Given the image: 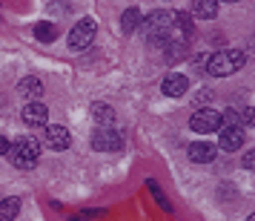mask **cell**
<instances>
[{"label":"cell","mask_w":255,"mask_h":221,"mask_svg":"<svg viewBox=\"0 0 255 221\" xmlns=\"http://www.w3.org/2000/svg\"><path fill=\"white\" fill-rule=\"evenodd\" d=\"M9 161L17 167V170H32L37 164V158H40V144H37L35 138H17L9 147Z\"/></svg>","instance_id":"obj_1"},{"label":"cell","mask_w":255,"mask_h":221,"mask_svg":"<svg viewBox=\"0 0 255 221\" xmlns=\"http://www.w3.org/2000/svg\"><path fill=\"white\" fill-rule=\"evenodd\" d=\"M244 66V52H235V49H224V52H215L212 58H207V72L215 75V78H227L232 72H238Z\"/></svg>","instance_id":"obj_2"},{"label":"cell","mask_w":255,"mask_h":221,"mask_svg":"<svg viewBox=\"0 0 255 221\" xmlns=\"http://www.w3.org/2000/svg\"><path fill=\"white\" fill-rule=\"evenodd\" d=\"M172 17L175 12H152L146 20H143V32L152 43H169V32H172Z\"/></svg>","instance_id":"obj_3"},{"label":"cell","mask_w":255,"mask_h":221,"mask_svg":"<svg viewBox=\"0 0 255 221\" xmlns=\"http://www.w3.org/2000/svg\"><path fill=\"white\" fill-rule=\"evenodd\" d=\"M92 147L98 152H118L124 147V135L118 132V129H109V127H101L95 129L92 135Z\"/></svg>","instance_id":"obj_4"},{"label":"cell","mask_w":255,"mask_h":221,"mask_svg":"<svg viewBox=\"0 0 255 221\" xmlns=\"http://www.w3.org/2000/svg\"><path fill=\"white\" fill-rule=\"evenodd\" d=\"M189 127L195 132H201V135H209V132L224 127V121H221V112H215V109H198L192 115V121H189Z\"/></svg>","instance_id":"obj_5"},{"label":"cell","mask_w":255,"mask_h":221,"mask_svg":"<svg viewBox=\"0 0 255 221\" xmlns=\"http://www.w3.org/2000/svg\"><path fill=\"white\" fill-rule=\"evenodd\" d=\"M95 35H98V26H95V20H81V23L69 32V46L72 49H86L95 40Z\"/></svg>","instance_id":"obj_6"},{"label":"cell","mask_w":255,"mask_h":221,"mask_svg":"<svg viewBox=\"0 0 255 221\" xmlns=\"http://www.w3.org/2000/svg\"><path fill=\"white\" fill-rule=\"evenodd\" d=\"M49 121V109L40 101H29L23 106V124L26 127H46Z\"/></svg>","instance_id":"obj_7"},{"label":"cell","mask_w":255,"mask_h":221,"mask_svg":"<svg viewBox=\"0 0 255 221\" xmlns=\"http://www.w3.org/2000/svg\"><path fill=\"white\" fill-rule=\"evenodd\" d=\"M244 144V132L238 127H221L218 129V147L224 152H235Z\"/></svg>","instance_id":"obj_8"},{"label":"cell","mask_w":255,"mask_h":221,"mask_svg":"<svg viewBox=\"0 0 255 221\" xmlns=\"http://www.w3.org/2000/svg\"><path fill=\"white\" fill-rule=\"evenodd\" d=\"M69 129L60 127V124H52V127H46V144L49 147H55V150H66L69 147Z\"/></svg>","instance_id":"obj_9"},{"label":"cell","mask_w":255,"mask_h":221,"mask_svg":"<svg viewBox=\"0 0 255 221\" xmlns=\"http://www.w3.org/2000/svg\"><path fill=\"white\" fill-rule=\"evenodd\" d=\"M186 89H189L186 75H166V81H163V95H169V98H181V95H186Z\"/></svg>","instance_id":"obj_10"},{"label":"cell","mask_w":255,"mask_h":221,"mask_svg":"<svg viewBox=\"0 0 255 221\" xmlns=\"http://www.w3.org/2000/svg\"><path fill=\"white\" fill-rule=\"evenodd\" d=\"M189 158L192 161H198V164H207V161H212L215 158V147L212 144H207V141H195V144H189Z\"/></svg>","instance_id":"obj_11"},{"label":"cell","mask_w":255,"mask_h":221,"mask_svg":"<svg viewBox=\"0 0 255 221\" xmlns=\"http://www.w3.org/2000/svg\"><path fill=\"white\" fill-rule=\"evenodd\" d=\"M192 14L204 17V20H212L218 14V0H192Z\"/></svg>","instance_id":"obj_12"},{"label":"cell","mask_w":255,"mask_h":221,"mask_svg":"<svg viewBox=\"0 0 255 221\" xmlns=\"http://www.w3.org/2000/svg\"><path fill=\"white\" fill-rule=\"evenodd\" d=\"M17 92L23 95V98H29V101H37L43 95V83L37 81V78H23L20 86H17Z\"/></svg>","instance_id":"obj_13"},{"label":"cell","mask_w":255,"mask_h":221,"mask_svg":"<svg viewBox=\"0 0 255 221\" xmlns=\"http://www.w3.org/2000/svg\"><path fill=\"white\" fill-rule=\"evenodd\" d=\"M20 213V198H3L0 201V221H14Z\"/></svg>","instance_id":"obj_14"},{"label":"cell","mask_w":255,"mask_h":221,"mask_svg":"<svg viewBox=\"0 0 255 221\" xmlns=\"http://www.w3.org/2000/svg\"><path fill=\"white\" fill-rule=\"evenodd\" d=\"M140 23H143V14H140L138 9H127V12H124V17H121V29H124L127 35H132Z\"/></svg>","instance_id":"obj_15"},{"label":"cell","mask_w":255,"mask_h":221,"mask_svg":"<svg viewBox=\"0 0 255 221\" xmlns=\"http://www.w3.org/2000/svg\"><path fill=\"white\" fill-rule=\"evenodd\" d=\"M235 124L238 127H255V106H238L235 109Z\"/></svg>","instance_id":"obj_16"},{"label":"cell","mask_w":255,"mask_h":221,"mask_svg":"<svg viewBox=\"0 0 255 221\" xmlns=\"http://www.w3.org/2000/svg\"><path fill=\"white\" fill-rule=\"evenodd\" d=\"M92 118L98 121V124H104V127H106V124H112V121H115V112H112L106 104H92Z\"/></svg>","instance_id":"obj_17"},{"label":"cell","mask_w":255,"mask_h":221,"mask_svg":"<svg viewBox=\"0 0 255 221\" xmlns=\"http://www.w3.org/2000/svg\"><path fill=\"white\" fill-rule=\"evenodd\" d=\"M55 35H58V29L52 23H37L35 26V37L40 40V43H49V40H55Z\"/></svg>","instance_id":"obj_18"},{"label":"cell","mask_w":255,"mask_h":221,"mask_svg":"<svg viewBox=\"0 0 255 221\" xmlns=\"http://www.w3.org/2000/svg\"><path fill=\"white\" fill-rule=\"evenodd\" d=\"M241 164L247 167V170H255V150H250V152H244V158H241Z\"/></svg>","instance_id":"obj_19"},{"label":"cell","mask_w":255,"mask_h":221,"mask_svg":"<svg viewBox=\"0 0 255 221\" xmlns=\"http://www.w3.org/2000/svg\"><path fill=\"white\" fill-rule=\"evenodd\" d=\"M149 190H152V193H155V198L161 201V207H169V204H166V198H163V193H161V190H158V184H155V181H149Z\"/></svg>","instance_id":"obj_20"},{"label":"cell","mask_w":255,"mask_h":221,"mask_svg":"<svg viewBox=\"0 0 255 221\" xmlns=\"http://www.w3.org/2000/svg\"><path fill=\"white\" fill-rule=\"evenodd\" d=\"M9 147H12V144H9V141L0 135V155H6V152H9Z\"/></svg>","instance_id":"obj_21"},{"label":"cell","mask_w":255,"mask_h":221,"mask_svg":"<svg viewBox=\"0 0 255 221\" xmlns=\"http://www.w3.org/2000/svg\"><path fill=\"white\" fill-rule=\"evenodd\" d=\"M247 221H255V213H253V216H250V219H247Z\"/></svg>","instance_id":"obj_22"},{"label":"cell","mask_w":255,"mask_h":221,"mask_svg":"<svg viewBox=\"0 0 255 221\" xmlns=\"http://www.w3.org/2000/svg\"><path fill=\"white\" fill-rule=\"evenodd\" d=\"M227 3H238V0H227Z\"/></svg>","instance_id":"obj_23"}]
</instances>
